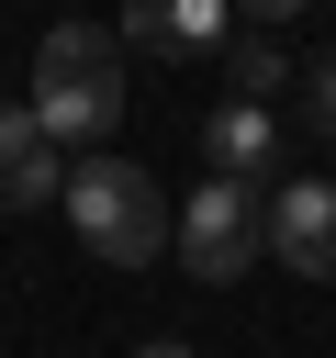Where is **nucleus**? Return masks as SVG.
Masks as SVG:
<instances>
[{
	"instance_id": "1",
	"label": "nucleus",
	"mask_w": 336,
	"mask_h": 358,
	"mask_svg": "<svg viewBox=\"0 0 336 358\" xmlns=\"http://www.w3.org/2000/svg\"><path fill=\"white\" fill-rule=\"evenodd\" d=\"M34 123H45V145H101L123 123V34L112 22H45V45H34Z\"/></svg>"
},
{
	"instance_id": "2",
	"label": "nucleus",
	"mask_w": 336,
	"mask_h": 358,
	"mask_svg": "<svg viewBox=\"0 0 336 358\" xmlns=\"http://www.w3.org/2000/svg\"><path fill=\"white\" fill-rule=\"evenodd\" d=\"M67 224H78V246H90L101 268H146L157 246H179V213H168V201H157V179H146V168H123V157L67 168Z\"/></svg>"
},
{
	"instance_id": "3",
	"label": "nucleus",
	"mask_w": 336,
	"mask_h": 358,
	"mask_svg": "<svg viewBox=\"0 0 336 358\" xmlns=\"http://www.w3.org/2000/svg\"><path fill=\"white\" fill-rule=\"evenodd\" d=\"M258 246H269V213H258V190H235V179H202V190H190V213H179V268L224 291V280H235Z\"/></svg>"
},
{
	"instance_id": "4",
	"label": "nucleus",
	"mask_w": 336,
	"mask_h": 358,
	"mask_svg": "<svg viewBox=\"0 0 336 358\" xmlns=\"http://www.w3.org/2000/svg\"><path fill=\"white\" fill-rule=\"evenodd\" d=\"M269 257L302 280H336V179H280L269 201Z\"/></svg>"
},
{
	"instance_id": "5",
	"label": "nucleus",
	"mask_w": 336,
	"mask_h": 358,
	"mask_svg": "<svg viewBox=\"0 0 336 358\" xmlns=\"http://www.w3.org/2000/svg\"><path fill=\"white\" fill-rule=\"evenodd\" d=\"M202 157H213V179L258 190V179L280 168V112H258V101H224V112L202 123Z\"/></svg>"
},
{
	"instance_id": "6",
	"label": "nucleus",
	"mask_w": 336,
	"mask_h": 358,
	"mask_svg": "<svg viewBox=\"0 0 336 358\" xmlns=\"http://www.w3.org/2000/svg\"><path fill=\"white\" fill-rule=\"evenodd\" d=\"M112 34L146 45V56H224V45H235L224 0H168V11H134V22H112Z\"/></svg>"
},
{
	"instance_id": "7",
	"label": "nucleus",
	"mask_w": 336,
	"mask_h": 358,
	"mask_svg": "<svg viewBox=\"0 0 336 358\" xmlns=\"http://www.w3.org/2000/svg\"><path fill=\"white\" fill-rule=\"evenodd\" d=\"M224 78H235V101H258V112H269V90H302V78L280 67V45H269L258 22H246V34L224 45Z\"/></svg>"
},
{
	"instance_id": "8",
	"label": "nucleus",
	"mask_w": 336,
	"mask_h": 358,
	"mask_svg": "<svg viewBox=\"0 0 336 358\" xmlns=\"http://www.w3.org/2000/svg\"><path fill=\"white\" fill-rule=\"evenodd\" d=\"M34 157H56V145H45V123H34V101H0V179H11V168H34Z\"/></svg>"
},
{
	"instance_id": "9",
	"label": "nucleus",
	"mask_w": 336,
	"mask_h": 358,
	"mask_svg": "<svg viewBox=\"0 0 336 358\" xmlns=\"http://www.w3.org/2000/svg\"><path fill=\"white\" fill-rule=\"evenodd\" d=\"M302 123H314V134H325V145H336V56H325V67H314V78H302Z\"/></svg>"
},
{
	"instance_id": "10",
	"label": "nucleus",
	"mask_w": 336,
	"mask_h": 358,
	"mask_svg": "<svg viewBox=\"0 0 336 358\" xmlns=\"http://www.w3.org/2000/svg\"><path fill=\"white\" fill-rule=\"evenodd\" d=\"M134 358H190V347H168V336H157V347H134Z\"/></svg>"
}]
</instances>
